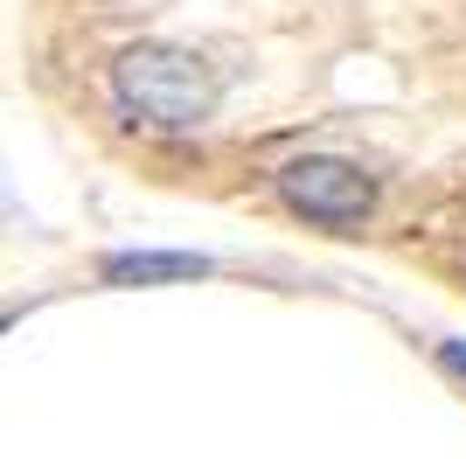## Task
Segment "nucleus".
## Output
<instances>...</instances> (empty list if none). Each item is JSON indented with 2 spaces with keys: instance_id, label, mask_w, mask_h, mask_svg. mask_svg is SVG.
<instances>
[{
  "instance_id": "1",
  "label": "nucleus",
  "mask_w": 466,
  "mask_h": 459,
  "mask_svg": "<svg viewBox=\"0 0 466 459\" xmlns=\"http://www.w3.org/2000/svg\"><path fill=\"white\" fill-rule=\"evenodd\" d=\"M118 112L147 133H195L216 112V70L181 42H139L112 63Z\"/></svg>"
},
{
  "instance_id": "2",
  "label": "nucleus",
  "mask_w": 466,
  "mask_h": 459,
  "mask_svg": "<svg viewBox=\"0 0 466 459\" xmlns=\"http://www.w3.org/2000/svg\"><path fill=\"white\" fill-rule=\"evenodd\" d=\"M279 195H286L292 216H307L320 230H355L376 209V181L355 160H334V153H299L279 168Z\"/></svg>"
},
{
  "instance_id": "3",
  "label": "nucleus",
  "mask_w": 466,
  "mask_h": 459,
  "mask_svg": "<svg viewBox=\"0 0 466 459\" xmlns=\"http://www.w3.org/2000/svg\"><path fill=\"white\" fill-rule=\"evenodd\" d=\"M105 286H175V279H209V258L202 250H112L105 258Z\"/></svg>"
},
{
  "instance_id": "4",
  "label": "nucleus",
  "mask_w": 466,
  "mask_h": 459,
  "mask_svg": "<svg viewBox=\"0 0 466 459\" xmlns=\"http://www.w3.org/2000/svg\"><path fill=\"white\" fill-rule=\"evenodd\" d=\"M439 369L466 382V342H439Z\"/></svg>"
}]
</instances>
